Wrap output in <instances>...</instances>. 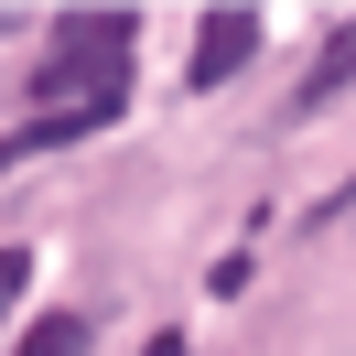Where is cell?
<instances>
[{
	"instance_id": "cell-1",
	"label": "cell",
	"mask_w": 356,
	"mask_h": 356,
	"mask_svg": "<svg viewBox=\"0 0 356 356\" xmlns=\"http://www.w3.org/2000/svg\"><path fill=\"white\" fill-rule=\"evenodd\" d=\"M130 11H54L44 22V76H33L22 108V152H65V140H97L119 108H130Z\"/></svg>"
},
{
	"instance_id": "cell-2",
	"label": "cell",
	"mask_w": 356,
	"mask_h": 356,
	"mask_svg": "<svg viewBox=\"0 0 356 356\" xmlns=\"http://www.w3.org/2000/svg\"><path fill=\"white\" fill-rule=\"evenodd\" d=\"M248 54H259V11H205V22H195V54H184V87H195V97L238 87Z\"/></svg>"
},
{
	"instance_id": "cell-3",
	"label": "cell",
	"mask_w": 356,
	"mask_h": 356,
	"mask_svg": "<svg viewBox=\"0 0 356 356\" xmlns=\"http://www.w3.org/2000/svg\"><path fill=\"white\" fill-rule=\"evenodd\" d=\"M356 87V11L324 33V54H313V76H302V97H291V119H313V108H334V97Z\"/></svg>"
},
{
	"instance_id": "cell-4",
	"label": "cell",
	"mask_w": 356,
	"mask_h": 356,
	"mask_svg": "<svg viewBox=\"0 0 356 356\" xmlns=\"http://www.w3.org/2000/svg\"><path fill=\"white\" fill-rule=\"evenodd\" d=\"M11 356H87V313H33V334Z\"/></svg>"
},
{
	"instance_id": "cell-5",
	"label": "cell",
	"mask_w": 356,
	"mask_h": 356,
	"mask_svg": "<svg viewBox=\"0 0 356 356\" xmlns=\"http://www.w3.org/2000/svg\"><path fill=\"white\" fill-rule=\"evenodd\" d=\"M33 291V248H0V324H11V302Z\"/></svg>"
},
{
	"instance_id": "cell-6",
	"label": "cell",
	"mask_w": 356,
	"mask_h": 356,
	"mask_svg": "<svg viewBox=\"0 0 356 356\" xmlns=\"http://www.w3.org/2000/svg\"><path fill=\"white\" fill-rule=\"evenodd\" d=\"M324 216H334V227H356V184H346V195H334V205H324Z\"/></svg>"
},
{
	"instance_id": "cell-7",
	"label": "cell",
	"mask_w": 356,
	"mask_h": 356,
	"mask_svg": "<svg viewBox=\"0 0 356 356\" xmlns=\"http://www.w3.org/2000/svg\"><path fill=\"white\" fill-rule=\"evenodd\" d=\"M152 356H184V334H152Z\"/></svg>"
},
{
	"instance_id": "cell-8",
	"label": "cell",
	"mask_w": 356,
	"mask_h": 356,
	"mask_svg": "<svg viewBox=\"0 0 356 356\" xmlns=\"http://www.w3.org/2000/svg\"><path fill=\"white\" fill-rule=\"evenodd\" d=\"M22 22H33V11H0V33H22Z\"/></svg>"
}]
</instances>
